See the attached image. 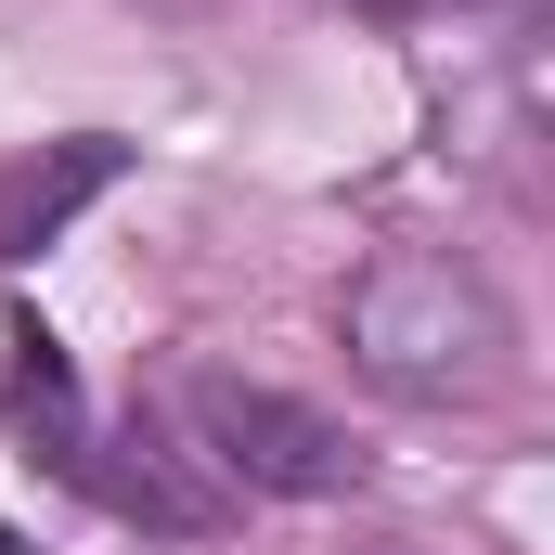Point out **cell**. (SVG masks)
I'll use <instances>...</instances> for the list:
<instances>
[{
    "label": "cell",
    "mask_w": 555,
    "mask_h": 555,
    "mask_svg": "<svg viewBox=\"0 0 555 555\" xmlns=\"http://www.w3.org/2000/svg\"><path fill=\"white\" fill-rule=\"evenodd\" d=\"M336 336H349V375L388 388V401H414V414L517 388V310H504V284L478 272V259H452V246H388L375 272L349 284Z\"/></svg>",
    "instance_id": "cell-1"
},
{
    "label": "cell",
    "mask_w": 555,
    "mask_h": 555,
    "mask_svg": "<svg viewBox=\"0 0 555 555\" xmlns=\"http://www.w3.org/2000/svg\"><path fill=\"white\" fill-rule=\"evenodd\" d=\"M168 414L194 439V465H220L233 491H272V504H336V491H362V439L323 414V401L272 388V375L194 362V375L168 388Z\"/></svg>",
    "instance_id": "cell-2"
},
{
    "label": "cell",
    "mask_w": 555,
    "mask_h": 555,
    "mask_svg": "<svg viewBox=\"0 0 555 555\" xmlns=\"http://www.w3.org/2000/svg\"><path fill=\"white\" fill-rule=\"evenodd\" d=\"M117 181H130V142L117 130H65V142H39V155H13V168H0V259L65 246Z\"/></svg>",
    "instance_id": "cell-3"
},
{
    "label": "cell",
    "mask_w": 555,
    "mask_h": 555,
    "mask_svg": "<svg viewBox=\"0 0 555 555\" xmlns=\"http://www.w3.org/2000/svg\"><path fill=\"white\" fill-rule=\"evenodd\" d=\"M0 555H13V543H0Z\"/></svg>",
    "instance_id": "cell-4"
}]
</instances>
